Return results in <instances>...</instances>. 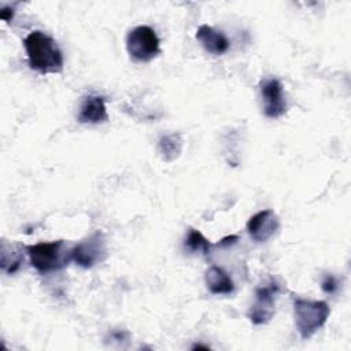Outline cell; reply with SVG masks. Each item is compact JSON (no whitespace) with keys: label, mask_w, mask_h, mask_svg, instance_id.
Instances as JSON below:
<instances>
[{"label":"cell","mask_w":351,"mask_h":351,"mask_svg":"<svg viewBox=\"0 0 351 351\" xmlns=\"http://www.w3.org/2000/svg\"><path fill=\"white\" fill-rule=\"evenodd\" d=\"M23 47L30 69L43 74L63 70V53L56 41L47 33L41 30L30 32L23 40Z\"/></svg>","instance_id":"cell-1"},{"label":"cell","mask_w":351,"mask_h":351,"mask_svg":"<svg viewBox=\"0 0 351 351\" xmlns=\"http://www.w3.org/2000/svg\"><path fill=\"white\" fill-rule=\"evenodd\" d=\"M71 250V248H70ZM70 250L63 240L41 241L26 247V255L32 267L38 273L47 274L64 267L71 261Z\"/></svg>","instance_id":"cell-2"},{"label":"cell","mask_w":351,"mask_h":351,"mask_svg":"<svg viewBox=\"0 0 351 351\" xmlns=\"http://www.w3.org/2000/svg\"><path fill=\"white\" fill-rule=\"evenodd\" d=\"M330 314L329 304L325 300H308L302 298L293 299L295 325L302 339H310L318 332Z\"/></svg>","instance_id":"cell-3"},{"label":"cell","mask_w":351,"mask_h":351,"mask_svg":"<svg viewBox=\"0 0 351 351\" xmlns=\"http://www.w3.org/2000/svg\"><path fill=\"white\" fill-rule=\"evenodd\" d=\"M126 49L132 59L137 62H149L160 53V41L152 27L140 25L128 33Z\"/></svg>","instance_id":"cell-4"},{"label":"cell","mask_w":351,"mask_h":351,"mask_svg":"<svg viewBox=\"0 0 351 351\" xmlns=\"http://www.w3.org/2000/svg\"><path fill=\"white\" fill-rule=\"evenodd\" d=\"M278 293L280 285L274 278H270L256 287L255 302L247 311V317L254 325H265L274 317L276 299Z\"/></svg>","instance_id":"cell-5"},{"label":"cell","mask_w":351,"mask_h":351,"mask_svg":"<svg viewBox=\"0 0 351 351\" xmlns=\"http://www.w3.org/2000/svg\"><path fill=\"white\" fill-rule=\"evenodd\" d=\"M106 239L100 230L93 232L70 250L71 261H74L75 265L82 269L93 267L96 263L101 262L106 258Z\"/></svg>","instance_id":"cell-6"},{"label":"cell","mask_w":351,"mask_h":351,"mask_svg":"<svg viewBox=\"0 0 351 351\" xmlns=\"http://www.w3.org/2000/svg\"><path fill=\"white\" fill-rule=\"evenodd\" d=\"M263 112L267 118H280L287 112V100L284 86L278 78H263L259 82Z\"/></svg>","instance_id":"cell-7"},{"label":"cell","mask_w":351,"mask_h":351,"mask_svg":"<svg viewBox=\"0 0 351 351\" xmlns=\"http://www.w3.org/2000/svg\"><path fill=\"white\" fill-rule=\"evenodd\" d=\"M278 228L280 219L270 208L258 211L247 222V232L256 243H265L271 239L277 233Z\"/></svg>","instance_id":"cell-8"},{"label":"cell","mask_w":351,"mask_h":351,"mask_svg":"<svg viewBox=\"0 0 351 351\" xmlns=\"http://www.w3.org/2000/svg\"><path fill=\"white\" fill-rule=\"evenodd\" d=\"M81 123H101L108 119L106 100L99 95H88L82 99V103L77 115Z\"/></svg>","instance_id":"cell-9"},{"label":"cell","mask_w":351,"mask_h":351,"mask_svg":"<svg viewBox=\"0 0 351 351\" xmlns=\"http://www.w3.org/2000/svg\"><path fill=\"white\" fill-rule=\"evenodd\" d=\"M196 40L202 44V47L207 52H210L213 55H222L230 47V41L225 36V33L221 30H217L208 25H202L197 29Z\"/></svg>","instance_id":"cell-10"},{"label":"cell","mask_w":351,"mask_h":351,"mask_svg":"<svg viewBox=\"0 0 351 351\" xmlns=\"http://www.w3.org/2000/svg\"><path fill=\"white\" fill-rule=\"evenodd\" d=\"M204 281L207 288L214 295H230L234 291V282L232 277L219 266H210L204 273Z\"/></svg>","instance_id":"cell-11"},{"label":"cell","mask_w":351,"mask_h":351,"mask_svg":"<svg viewBox=\"0 0 351 351\" xmlns=\"http://www.w3.org/2000/svg\"><path fill=\"white\" fill-rule=\"evenodd\" d=\"M23 252L26 247L8 244L7 241L1 243V270L8 274H14L21 263L23 262Z\"/></svg>","instance_id":"cell-12"},{"label":"cell","mask_w":351,"mask_h":351,"mask_svg":"<svg viewBox=\"0 0 351 351\" xmlns=\"http://www.w3.org/2000/svg\"><path fill=\"white\" fill-rule=\"evenodd\" d=\"M184 140L180 133H170L166 136H162L158 141V151L163 160L171 162L176 158L180 156L182 151Z\"/></svg>","instance_id":"cell-13"},{"label":"cell","mask_w":351,"mask_h":351,"mask_svg":"<svg viewBox=\"0 0 351 351\" xmlns=\"http://www.w3.org/2000/svg\"><path fill=\"white\" fill-rule=\"evenodd\" d=\"M184 245L188 251H191L193 254H202V255H208L213 248V244L199 230H196L193 228H191L188 230Z\"/></svg>","instance_id":"cell-14"},{"label":"cell","mask_w":351,"mask_h":351,"mask_svg":"<svg viewBox=\"0 0 351 351\" xmlns=\"http://www.w3.org/2000/svg\"><path fill=\"white\" fill-rule=\"evenodd\" d=\"M321 288L324 292L332 295L339 289V281L333 274H326L321 281Z\"/></svg>","instance_id":"cell-15"},{"label":"cell","mask_w":351,"mask_h":351,"mask_svg":"<svg viewBox=\"0 0 351 351\" xmlns=\"http://www.w3.org/2000/svg\"><path fill=\"white\" fill-rule=\"evenodd\" d=\"M237 240H239V237H237L236 234H232V236L223 237V239L218 243V245H221V247H229V245L236 244V243H237Z\"/></svg>","instance_id":"cell-16"},{"label":"cell","mask_w":351,"mask_h":351,"mask_svg":"<svg viewBox=\"0 0 351 351\" xmlns=\"http://www.w3.org/2000/svg\"><path fill=\"white\" fill-rule=\"evenodd\" d=\"M0 16H1V19L3 21H5V22H10L11 19H12V16H14V10L11 8H5V7H3L1 8V11H0Z\"/></svg>","instance_id":"cell-17"},{"label":"cell","mask_w":351,"mask_h":351,"mask_svg":"<svg viewBox=\"0 0 351 351\" xmlns=\"http://www.w3.org/2000/svg\"><path fill=\"white\" fill-rule=\"evenodd\" d=\"M195 348H206V350H207V348H208V346H203V344H196V346H193V350H195Z\"/></svg>","instance_id":"cell-18"}]
</instances>
